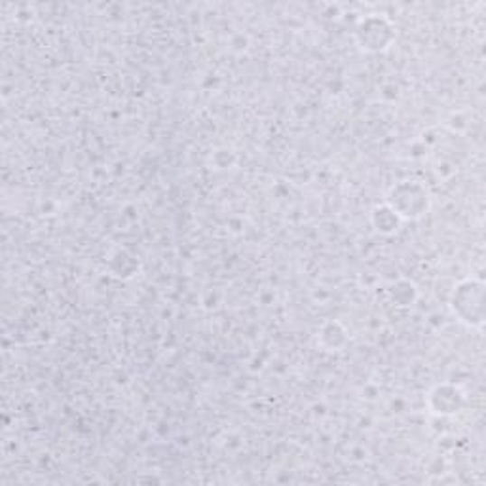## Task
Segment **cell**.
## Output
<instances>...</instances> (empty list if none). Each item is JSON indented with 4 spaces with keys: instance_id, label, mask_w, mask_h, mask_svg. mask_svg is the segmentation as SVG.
Segmentation results:
<instances>
[{
    "instance_id": "8992f818",
    "label": "cell",
    "mask_w": 486,
    "mask_h": 486,
    "mask_svg": "<svg viewBox=\"0 0 486 486\" xmlns=\"http://www.w3.org/2000/svg\"><path fill=\"white\" fill-rule=\"evenodd\" d=\"M350 342V332L348 329L336 320L325 322L320 331H317V344L322 346V350L329 353H339L344 351Z\"/></svg>"
},
{
    "instance_id": "7a4b0ae2",
    "label": "cell",
    "mask_w": 486,
    "mask_h": 486,
    "mask_svg": "<svg viewBox=\"0 0 486 486\" xmlns=\"http://www.w3.org/2000/svg\"><path fill=\"white\" fill-rule=\"evenodd\" d=\"M386 203L394 210L403 222H415L424 219L432 210V194L418 179H401L389 186Z\"/></svg>"
},
{
    "instance_id": "3957f363",
    "label": "cell",
    "mask_w": 486,
    "mask_h": 486,
    "mask_svg": "<svg viewBox=\"0 0 486 486\" xmlns=\"http://www.w3.org/2000/svg\"><path fill=\"white\" fill-rule=\"evenodd\" d=\"M353 41L365 53H384L397 41V27L384 14H369L355 23Z\"/></svg>"
},
{
    "instance_id": "6da1fadb",
    "label": "cell",
    "mask_w": 486,
    "mask_h": 486,
    "mask_svg": "<svg viewBox=\"0 0 486 486\" xmlns=\"http://www.w3.org/2000/svg\"><path fill=\"white\" fill-rule=\"evenodd\" d=\"M484 282L477 277H465L458 282L451 296H448V308L456 320L467 329L482 331L486 322L484 306Z\"/></svg>"
},
{
    "instance_id": "5b68a950",
    "label": "cell",
    "mask_w": 486,
    "mask_h": 486,
    "mask_svg": "<svg viewBox=\"0 0 486 486\" xmlns=\"http://www.w3.org/2000/svg\"><path fill=\"white\" fill-rule=\"evenodd\" d=\"M139 270H141L139 257L126 248H117L107 258L108 276L122 279V282L134 279L139 274Z\"/></svg>"
},
{
    "instance_id": "ba28073f",
    "label": "cell",
    "mask_w": 486,
    "mask_h": 486,
    "mask_svg": "<svg viewBox=\"0 0 486 486\" xmlns=\"http://www.w3.org/2000/svg\"><path fill=\"white\" fill-rule=\"evenodd\" d=\"M369 220H370L372 230L380 236H396L403 229L401 217L391 210L386 201L372 208Z\"/></svg>"
},
{
    "instance_id": "52a82bcc",
    "label": "cell",
    "mask_w": 486,
    "mask_h": 486,
    "mask_svg": "<svg viewBox=\"0 0 486 486\" xmlns=\"http://www.w3.org/2000/svg\"><path fill=\"white\" fill-rule=\"evenodd\" d=\"M418 296H420L418 285L413 282V279H407V277L396 279V282H391L386 289L388 303L399 310L415 306Z\"/></svg>"
},
{
    "instance_id": "277c9868",
    "label": "cell",
    "mask_w": 486,
    "mask_h": 486,
    "mask_svg": "<svg viewBox=\"0 0 486 486\" xmlns=\"http://www.w3.org/2000/svg\"><path fill=\"white\" fill-rule=\"evenodd\" d=\"M425 405L432 415L439 418H453L465 408L467 396L462 386L454 382H441L427 391Z\"/></svg>"
}]
</instances>
